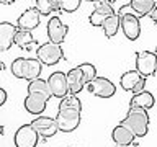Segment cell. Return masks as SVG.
<instances>
[{
    "label": "cell",
    "mask_w": 157,
    "mask_h": 147,
    "mask_svg": "<svg viewBox=\"0 0 157 147\" xmlns=\"http://www.w3.org/2000/svg\"><path fill=\"white\" fill-rule=\"evenodd\" d=\"M157 5V0H131L129 7L132 8L136 17H149V13L154 10V7Z\"/></svg>",
    "instance_id": "obj_19"
},
{
    "label": "cell",
    "mask_w": 157,
    "mask_h": 147,
    "mask_svg": "<svg viewBox=\"0 0 157 147\" xmlns=\"http://www.w3.org/2000/svg\"><path fill=\"white\" fill-rule=\"evenodd\" d=\"M118 15H120L121 20V29L124 33V36L131 41H136L141 34V26H139V17H136L132 8L129 7V3L121 7L118 10Z\"/></svg>",
    "instance_id": "obj_5"
},
{
    "label": "cell",
    "mask_w": 157,
    "mask_h": 147,
    "mask_svg": "<svg viewBox=\"0 0 157 147\" xmlns=\"http://www.w3.org/2000/svg\"><path fill=\"white\" fill-rule=\"evenodd\" d=\"M36 57L44 64V66H56V64L64 57V52H62L61 44L48 41V43L41 44V46H38Z\"/></svg>",
    "instance_id": "obj_6"
},
{
    "label": "cell",
    "mask_w": 157,
    "mask_h": 147,
    "mask_svg": "<svg viewBox=\"0 0 157 147\" xmlns=\"http://www.w3.org/2000/svg\"><path fill=\"white\" fill-rule=\"evenodd\" d=\"M31 126L36 129V132L41 137H52L56 132L59 131V126H57V121L56 118H49V116H39V118H34Z\"/></svg>",
    "instance_id": "obj_12"
},
{
    "label": "cell",
    "mask_w": 157,
    "mask_h": 147,
    "mask_svg": "<svg viewBox=\"0 0 157 147\" xmlns=\"http://www.w3.org/2000/svg\"><path fill=\"white\" fill-rule=\"evenodd\" d=\"M3 69H5V66H3V62L0 61V70H3Z\"/></svg>",
    "instance_id": "obj_30"
},
{
    "label": "cell",
    "mask_w": 157,
    "mask_h": 147,
    "mask_svg": "<svg viewBox=\"0 0 157 147\" xmlns=\"http://www.w3.org/2000/svg\"><path fill=\"white\" fill-rule=\"evenodd\" d=\"M120 85L123 90L126 92H131L132 95L139 93L144 90L146 87V77L142 75L139 70H128L121 75L120 78Z\"/></svg>",
    "instance_id": "obj_8"
},
{
    "label": "cell",
    "mask_w": 157,
    "mask_h": 147,
    "mask_svg": "<svg viewBox=\"0 0 157 147\" xmlns=\"http://www.w3.org/2000/svg\"><path fill=\"white\" fill-rule=\"evenodd\" d=\"M82 69V72H83V78H85V83H88L90 80H93V78L97 77V69L93 64L90 62H83L82 66H78Z\"/></svg>",
    "instance_id": "obj_25"
},
{
    "label": "cell",
    "mask_w": 157,
    "mask_h": 147,
    "mask_svg": "<svg viewBox=\"0 0 157 147\" xmlns=\"http://www.w3.org/2000/svg\"><path fill=\"white\" fill-rule=\"evenodd\" d=\"M88 2H101V0H88Z\"/></svg>",
    "instance_id": "obj_32"
},
{
    "label": "cell",
    "mask_w": 157,
    "mask_h": 147,
    "mask_svg": "<svg viewBox=\"0 0 157 147\" xmlns=\"http://www.w3.org/2000/svg\"><path fill=\"white\" fill-rule=\"evenodd\" d=\"M154 95L146 90H142L139 93H136V95H132L131 101H129V106H139V108H146V110H151L152 106H154Z\"/></svg>",
    "instance_id": "obj_20"
},
{
    "label": "cell",
    "mask_w": 157,
    "mask_h": 147,
    "mask_svg": "<svg viewBox=\"0 0 157 147\" xmlns=\"http://www.w3.org/2000/svg\"><path fill=\"white\" fill-rule=\"evenodd\" d=\"M51 96H52V93L49 90L48 80L34 78L28 85V96L25 98V108L31 115H41Z\"/></svg>",
    "instance_id": "obj_2"
},
{
    "label": "cell",
    "mask_w": 157,
    "mask_h": 147,
    "mask_svg": "<svg viewBox=\"0 0 157 147\" xmlns=\"http://www.w3.org/2000/svg\"><path fill=\"white\" fill-rule=\"evenodd\" d=\"M36 43V39L33 38L31 31L28 29H17V34H15V39H13V44H17L18 47L21 49H28L31 44Z\"/></svg>",
    "instance_id": "obj_22"
},
{
    "label": "cell",
    "mask_w": 157,
    "mask_h": 147,
    "mask_svg": "<svg viewBox=\"0 0 157 147\" xmlns=\"http://www.w3.org/2000/svg\"><path fill=\"white\" fill-rule=\"evenodd\" d=\"M18 26H13L8 21H2L0 23V51H8L13 44L15 34H17Z\"/></svg>",
    "instance_id": "obj_16"
},
{
    "label": "cell",
    "mask_w": 157,
    "mask_h": 147,
    "mask_svg": "<svg viewBox=\"0 0 157 147\" xmlns=\"http://www.w3.org/2000/svg\"><path fill=\"white\" fill-rule=\"evenodd\" d=\"M149 18H151L154 23H157V5L154 7V10H152V12L149 13Z\"/></svg>",
    "instance_id": "obj_27"
},
{
    "label": "cell",
    "mask_w": 157,
    "mask_h": 147,
    "mask_svg": "<svg viewBox=\"0 0 157 147\" xmlns=\"http://www.w3.org/2000/svg\"><path fill=\"white\" fill-rule=\"evenodd\" d=\"M39 13L36 7L33 8H26L25 12L20 15L18 21H17V26L18 29H28V31H31L34 29L36 26H39Z\"/></svg>",
    "instance_id": "obj_15"
},
{
    "label": "cell",
    "mask_w": 157,
    "mask_h": 147,
    "mask_svg": "<svg viewBox=\"0 0 157 147\" xmlns=\"http://www.w3.org/2000/svg\"><path fill=\"white\" fill-rule=\"evenodd\" d=\"M136 70H139L144 77L154 75L157 72V56L155 52L141 51L136 54Z\"/></svg>",
    "instance_id": "obj_9"
},
{
    "label": "cell",
    "mask_w": 157,
    "mask_h": 147,
    "mask_svg": "<svg viewBox=\"0 0 157 147\" xmlns=\"http://www.w3.org/2000/svg\"><path fill=\"white\" fill-rule=\"evenodd\" d=\"M115 15L111 8V3H108L106 0H101V2H95V10L93 13L88 17V21L92 23V26H101V23L105 21L108 17Z\"/></svg>",
    "instance_id": "obj_14"
},
{
    "label": "cell",
    "mask_w": 157,
    "mask_h": 147,
    "mask_svg": "<svg viewBox=\"0 0 157 147\" xmlns=\"http://www.w3.org/2000/svg\"><path fill=\"white\" fill-rule=\"evenodd\" d=\"M15 2H17V0H0V3H2V5H13Z\"/></svg>",
    "instance_id": "obj_28"
},
{
    "label": "cell",
    "mask_w": 157,
    "mask_h": 147,
    "mask_svg": "<svg viewBox=\"0 0 157 147\" xmlns=\"http://www.w3.org/2000/svg\"><path fill=\"white\" fill-rule=\"evenodd\" d=\"M80 2L82 0H57L59 3V10L61 12H66V13H72L80 7Z\"/></svg>",
    "instance_id": "obj_24"
},
{
    "label": "cell",
    "mask_w": 157,
    "mask_h": 147,
    "mask_svg": "<svg viewBox=\"0 0 157 147\" xmlns=\"http://www.w3.org/2000/svg\"><path fill=\"white\" fill-rule=\"evenodd\" d=\"M36 8L41 15L48 17V15L57 12L59 3H57V0H36Z\"/></svg>",
    "instance_id": "obj_23"
},
{
    "label": "cell",
    "mask_w": 157,
    "mask_h": 147,
    "mask_svg": "<svg viewBox=\"0 0 157 147\" xmlns=\"http://www.w3.org/2000/svg\"><path fill=\"white\" fill-rule=\"evenodd\" d=\"M80 113H82V103L77 98V95L69 93L64 98H61L59 103V111L56 116L59 131L62 132H72L80 124Z\"/></svg>",
    "instance_id": "obj_1"
},
{
    "label": "cell",
    "mask_w": 157,
    "mask_h": 147,
    "mask_svg": "<svg viewBox=\"0 0 157 147\" xmlns=\"http://www.w3.org/2000/svg\"><path fill=\"white\" fill-rule=\"evenodd\" d=\"M10 70L17 78H25L31 82L34 78H39L43 70V62L39 59H26V57H18L12 62Z\"/></svg>",
    "instance_id": "obj_3"
},
{
    "label": "cell",
    "mask_w": 157,
    "mask_h": 147,
    "mask_svg": "<svg viewBox=\"0 0 157 147\" xmlns=\"http://www.w3.org/2000/svg\"><path fill=\"white\" fill-rule=\"evenodd\" d=\"M155 74H157V72H155Z\"/></svg>",
    "instance_id": "obj_34"
},
{
    "label": "cell",
    "mask_w": 157,
    "mask_h": 147,
    "mask_svg": "<svg viewBox=\"0 0 157 147\" xmlns=\"http://www.w3.org/2000/svg\"><path fill=\"white\" fill-rule=\"evenodd\" d=\"M67 31H69L67 24H64L61 20H59V17H52L48 21V38H49V41L57 43V44L64 43Z\"/></svg>",
    "instance_id": "obj_13"
},
{
    "label": "cell",
    "mask_w": 157,
    "mask_h": 147,
    "mask_svg": "<svg viewBox=\"0 0 157 147\" xmlns=\"http://www.w3.org/2000/svg\"><path fill=\"white\" fill-rule=\"evenodd\" d=\"M103 31H105L106 34V38H113L115 34L118 33V29L121 28V20H120V15H111V17H108L105 21L101 23V26H100Z\"/></svg>",
    "instance_id": "obj_21"
},
{
    "label": "cell",
    "mask_w": 157,
    "mask_h": 147,
    "mask_svg": "<svg viewBox=\"0 0 157 147\" xmlns=\"http://www.w3.org/2000/svg\"><path fill=\"white\" fill-rule=\"evenodd\" d=\"M111 137H113V141H115V144H121V145H129L132 144V141H134V132H132L128 126L124 124H118L115 129H113L111 132Z\"/></svg>",
    "instance_id": "obj_18"
},
{
    "label": "cell",
    "mask_w": 157,
    "mask_h": 147,
    "mask_svg": "<svg viewBox=\"0 0 157 147\" xmlns=\"http://www.w3.org/2000/svg\"><path fill=\"white\" fill-rule=\"evenodd\" d=\"M113 147H128V145H121V144H115Z\"/></svg>",
    "instance_id": "obj_31"
},
{
    "label": "cell",
    "mask_w": 157,
    "mask_h": 147,
    "mask_svg": "<svg viewBox=\"0 0 157 147\" xmlns=\"http://www.w3.org/2000/svg\"><path fill=\"white\" fill-rule=\"evenodd\" d=\"M5 101H7V92H5L3 88H0V106H2Z\"/></svg>",
    "instance_id": "obj_26"
},
{
    "label": "cell",
    "mask_w": 157,
    "mask_h": 147,
    "mask_svg": "<svg viewBox=\"0 0 157 147\" xmlns=\"http://www.w3.org/2000/svg\"><path fill=\"white\" fill-rule=\"evenodd\" d=\"M48 85L51 90L52 96L57 98H64L66 95H69V83H67V74L64 72H52L48 77Z\"/></svg>",
    "instance_id": "obj_11"
},
{
    "label": "cell",
    "mask_w": 157,
    "mask_h": 147,
    "mask_svg": "<svg viewBox=\"0 0 157 147\" xmlns=\"http://www.w3.org/2000/svg\"><path fill=\"white\" fill-rule=\"evenodd\" d=\"M155 56H157V47H155Z\"/></svg>",
    "instance_id": "obj_33"
},
{
    "label": "cell",
    "mask_w": 157,
    "mask_h": 147,
    "mask_svg": "<svg viewBox=\"0 0 157 147\" xmlns=\"http://www.w3.org/2000/svg\"><path fill=\"white\" fill-rule=\"evenodd\" d=\"M3 132H5V131H3V126H2V124H0V137H2V136H3Z\"/></svg>",
    "instance_id": "obj_29"
},
{
    "label": "cell",
    "mask_w": 157,
    "mask_h": 147,
    "mask_svg": "<svg viewBox=\"0 0 157 147\" xmlns=\"http://www.w3.org/2000/svg\"><path fill=\"white\" fill-rule=\"evenodd\" d=\"M67 83L69 92L72 95H77L78 92H82V88L85 87V78H83V72L80 67H74L67 72Z\"/></svg>",
    "instance_id": "obj_17"
},
{
    "label": "cell",
    "mask_w": 157,
    "mask_h": 147,
    "mask_svg": "<svg viewBox=\"0 0 157 147\" xmlns=\"http://www.w3.org/2000/svg\"><path fill=\"white\" fill-rule=\"evenodd\" d=\"M121 124L128 126L134 132L136 137H144L149 129V115H147L146 108L139 106H129L126 113V118L121 121Z\"/></svg>",
    "instance_id": "obj_4"
},
{
    "label": "cell",
    "mask_w": 157,
    "mask_h": 147,
    "mask_svg": "<svg viewBox=\"0 0 157 147\" xmlns=\"http://www.w3.org/2000/svg\"><path fill=\"white\" fill-rule=\"evenodd\" d=\"M39 134L31 124H23L15 132V145L17 147H36Z\"/></svg>",
    "instance_id": "obj_10"
},
{
    "label": "cell",
    "mask_w": 157,
    "mask_h": 147,
    "mask_svg": "<svg viewBox=\"0 0 157 147\" xmlns=\"http://www.w3.org/2000/svg\"><path fill=\"white\" fill-rule=\"evenodd\" d=\"M85 90L98 98H111L116 92V87L111 80L105 77H95L93 80L85 83Z\"/></svg>",
    "instance_id": "obj_7"
}]
</instances>
